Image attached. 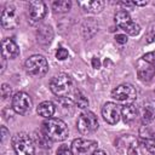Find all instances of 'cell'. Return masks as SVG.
<instances>
[{
    "label": "cell",
    "instance_id": "277c9868",
    "mask_svg": "<svg viewBox=\"0 0 155 155\" xmlns=\"http://www.w3.org/2000/svg\"><path fill=\"white\" fill-rule=\"evenodd\" d=\"M24 68H25V71L29 74V75H33V76H44L47 70H48V63L46 61V58L41 54H34V56H30L25 63H24Z\"/></svg>",
    "mask_w": 155,
    "mask_h": 155
},
{
    "label": "cell",
    "instance_id": "484cf974",
    "mask_svg": "<svg viewBox=\"0 0 155 155\" xmlns=\"http://www.w3.org/2000/svg\"><path fill=\"white\" fill-rule=\"evenodd\" d=\"M68 56H69L68 51H67L65 48H63V47H59V48L56 51V58L59 59V61H64V59H67Z\"/></svg>",
    "mask_w": 155,
    "mask_h": 155
},
{
    "label": "cell",
    "instance_id": "83f0119b",
    "mask_svg": "<svg viewBox=\"0 0 155 155\" xmlns=\"http://www.w3.org/2000/svg\"><path fill=\"white\" fill-rule=\"evenodd\" d=\"M145 39H147V42H153V41L155 40V23H153L151 27L149 28Z\"/></svg>",
    "mask_w": 155,
    "mask_h": 155
},
{
    "label": "cell",
    "instance_id": "f546056e",
    "mask_svg": "<svg viewBox=\"0 0 155 155\" xmlns=\"http://www.w3.org/2000/svg\"><path fill=\"white\" fill-rule=\"evenodd\" d=\"M57 155H73L71 149L68 148L67 145H61L57 150Z\"/></svg>",
    "mask_w": 155,
    "mask_h": 155
},
{
    "label": "cell",
    "instance_id": "ac0fdd59",
    "mask_svg": "<svg viewBox=\"0 0 155 155\" xmlns=\"http://www.w3.org/2000/svg\"><path fill=\"white\" fill-rule=\"evenodd\" d=\"M79 6L91 13H99L104 7V1L102 0H87V1H79Z\"/></svg>",
    "mask_w": 155,
    "mask_h": 155
},
{
    "label": "cell",
    "instance_id": "9a60e30c",
    "mask_svg": "<svg viewBox=\"0 0 155 155\" xmlns=\"http://www.w3.org/2000/svg\"><path fill=\"white\" fill-rule=\"evenodd\" d=\"M1 53L6 59H13L19 54V48L12 39H4L1 42Z\"/></svg>",
    "mask_w": 155,
    "mask_h": 155
},
{
    "label": "cell",
    "instance_id": "8fae6325",
    "mask_svg": "<svg viewBox=\"0 0 155 155\" xmlns=\"http://www.w3.org/2000/svg\"><path fill=\"white\" fill-rule=\"evenodd\" d=\"M102 116L108 124L115 125L119 122L121 117V107L116 103L108 102L102 108Z\"/></svg>",
    "mask_w": 155,
    "mask_h": 155
},
{
    "label": "cell",
    "instance_id": "1f68e13d",
    "mask_svg": "<svg viewBox=\"0 0 155 155\" xmlns=\"http://www.w3.org/2000/svg\"><path fill=\"white\" fill-rule=\"evenodd\" d=\"M92 67L96 68V69H98V68L101 67V61H99L98 57H93V58H92Z\"/></svg>",
    "mask_w": 155,
    "mask_h": 155
},
{
    "label": "cell",
    "instance_id": "603a6c76",
    "mask_svg": "<svg viewBox=\"0 0 155 155\" xmlns=\"http://www.w3.org/2000/svg\"><path fill=\"white\" fill-rule=\"evenodd\" d=\"M52 8L54 12L58 13H64L68 12L71 8V1L70 0H58L52 2Z\"/></svg>",
    "mask_w": 155,
    "mask_h": 155
},
{
    "label": "cell",
    "instance_id": "4316f807",
    "mask_svg": "<svg viewBox=\"0 0 155 155\" xmlns=\"http://www.w3.org/2000/svg\"><path fill=\"white\" fill-rule=\"evenodd\" d=\"M11 92H12L11 86L7 85V84H2V86H1V97L4 99H6V98H8L11 96Z\"/></svg>",
    "mask_w": 155,
    "mask_h": 155
},
{
    "label": "cell",
    "instance_id": "ba28073f",
    "mask_svg": "<svg viewBox=\"0 0 155 155\" xmlns=\"http://www.w3.org/2000/svg\"><path fill=\"white\" fill-rule=\"evenodd\" d=\"M97 142L85 138H76L71 143V153L73 155H92L97 150Z\"/></svg>",
    "mask_w": 155,
    "mask_h": 155
},
{
    "label": "cell",
    "instance_id": "ffe728a7",
    "mask_svg": "<svg viewBox=\"0 0 155 155\" xmlns=\"http://www.w3.org/2000/svg\"><path fill=\"white\" fill-rule=\"evenodd\" d=\"M137 114H138V110L133 104H126L121 108V117H122L125 124L133 122Z\"/></svg>",
    "mask_w": 155,
    "mask_h": 155
},
{
    "label": "cell",
    "instance_id": "3957f363",
    "mask_svg": "<svg viewBox=\"0 0 155 155\" xmlns=\"http://www.w3.org/2000/svg\"><path fill=\"white\" fill-rule=\"evenodd\" d=\"M16 155H35V143L27 133H17L12 138Z\"/></svg>",
    "mask_w": 155,
    "mask_h": 155
},
{
    "label": "cell",
    "instance_id": "44dd1931",
    "mask_svg": "<svg viewBox=\"0 0 155 155\" xmlns=\"http://www.w3.org/2000/svg\"><path fill=\"white\" fill-rule=\"evenodd\" d=\"M36 36H38V41L42 45H47L52 41V38H53V31H52V28L48 27V25H42L39 28L38 33H36Z\"/></svg>",
    "mask_w": 155,
    "mask_h": 155
},
{
    "label": "cell",
    "instance_id": "7a4b0ae2",
    "mask_svg": "<svg viewBox=\"0 0 155 155\" xmlns=\"http://www.w3.org/2000/svg\"><path fill=\"white\" fill-rule=\"evenodd\" d=\"M50 88L52 93L58 98H68L73 90V80L68 74L61 73L51 79Z\"/></svg>",
    "mask_w": 155,
    "mask_h": 155
},
{
    "label": "cell",
    "instance_id": "4dcf8cb0",
    "mask_svg": "<svg viewBox=\"0 0 155 155\" xmlns=\"http://www.w3.org/2000/svg\"><path fill=\"white\" fill-rule=\"evenodd\" d=\"M115 40H116V42H119V44H126V42H127V36H126L125 34H117V35L115 36Z\"/></svg>",
    "mask_w": 155,
    "mask_h": 155
},
{
    "label": "cell",
    "instance_id": "7402d4cb",
    "mask_svg": "<svg viewBox=\"0 0 155 155\" xmlns=\"http://www.w3.org/2000/svg\"><path fill=\"white\" fill-rule=\"evenodd\" d=\"M54 110H56L54 104H53L51 101H44V102H41V103L38 105V108H36L38 114H39L40 116H42V117H46V119H50V117L54 114Z\"/></svg>",
    "mask_w": 155,
    "mask_h": 155
},
{
    "label": "cell",
    "instance_id": "8992f818",
    "mask_svg": "<svg viewBox=\"0 0 155 155\" xmlns=\"http://www.w3.org/2000/svg\"><path fill=\"white\" fill-rule=\"evenodd\" d=\"M76 127L81 134L93 133L98 128V119L92 111H84L78 117Z\"/></svg>",
    "mask_w": 155,
    "mask_h": 155
},
{
    "label": "cell",
    "instance_id": "d4e9b609",
    "mask_svg": "<svg viewBox=\"0 0 155 155\" xmlns=\"http://www.w3.org/2000/svg\"><path fill=\"white\" fill-rule=\"evenodd\" d=\"M34 140L39 144V147L41 149H48L50 148V143H48V138L45 136V133L42 132H35L34 133Z\"/></svg>",
    "mask_w": 155,
    "mask_h": 155
},
{
    "label": "cell",
    "instance_id": "6da1fadb",
    "mask_svg": "<svg viewBox=\"0 0 155 155\" xmlns=\"http://www.w3.org/2000/svg\"><path fill=\"white\" fill-rule=\"evenodd\" d=\"M42 132L50 140L53 142H62L69 136V128L67 124L57 117L46 119L42 122Z\"/></svg>",
    "mask_w": 155,
    "mask_h": 155
},
{
    "label": "cell",
    "instance_id": "d6a6232c",
    "mask_svg": "<svg viewBox=\"0 0 155 155\" xmlns=\"http://www.w3.org/2000/svg\"><path fill=\"white\" fill-rule=\"evenodd\" d=\"M120 5L122 6V7H125V8H131V7H133L134 5H133V2H131V1H121L120 2Z\"/></svg>",
    "mask_w": 155,
    "mask_h": 155
},
{
    "label": "cell",
    "instance_id": "4fadbf2b",
    "mask_svg": "<svg viewBox=\"0 0 155 155\" xmlns=\"http://www.w3.org/2000/svg\"><path fill=\"white\" fill-rule=\"evenodd\" d=\"M18 24L16 8L12 5H7L1 11V25L5 29H13Z\"/></svg>",
    "mask_w": 155,
    "mask_h": 155
},
{
    "label": "cell",
    "instance_id": "52a82bcc",
    "mask_svg": "<svg viewBox=\"0 0 155 155\" xmlns=\"http://www.w3.org/2000/svg\"><path fill=\"white\" fill-rule=\"evenodd\" d=\"M33 107L31 98L25 92H17L12 97V109L19 115H27L30 113Z\"/></svg>",
    "mask_w": 155,
    "mask_h": 155
},
{
    "label": "cell",
    "instance_id": "2e32d148",
    "mask_svg": "<svg viewBox=\"0 0 155 155\" xmlns=\"http://www.w3.org/2000/svg\"><path fill=\"white\" fill-rule=\"evenodd\" d=\"M140 119L144 125H148L155 120V101H148L147 103H144L142 108Z\"/></svg>",
    "mask_w": 155,
    "mask_h": 155
},
{
    "label": "cell",
    "instance_id": "5bb4252c",
    "mask_svg": "<svg viewBox=\"0 0 155 155\" xmlns=\"http://www.w3.org/2000/svg\"><path fill=\"white\" fill-rule=\"evenodd\" d=\"M137 75L142 81H149L155 75V65L144 62L142 58L137 62Z\"/></svg>",
    "mask_w": 155,
    "mask_h": 155
},
{
    "label": "cell",
    "instance_id": "e0dca14e",
    "mask_svg": "<svg viewBox=\"0 0 155 155\" xmlns=\"http://www.w3.org/2000/svg\"><path fill=\"white\" fill-rule=\"evenodd\" d=\"M139 136H140L147 150L155 155V133L151 132L149 128H145V130L142 128L139 132Z\"/></svg>",
    "mask_w": 155,
    "mask_h": 155
},
{
    "label": "cell",
    "instance_id": "5b68a950",
    "mask_svg": "<svg viewBox=\"0 0 155 155\" xmlns=\"http://www.w3.org/2000/svg\"><path fill=\"white\" fill-rule=\"evenodd\" d=\"M114 18H115L116 25H117L120 29H122L125 33H127L128 35L134 36V35H138V34H139L140 27L131 19V16H130V13H128L126 10H120V11H117V12L115 13Z\"/></svg>",
    "mask_w": 155,
    "mask_h": 155
},
{
    "label": "cell",
    "instance_id": "836d02e7",
    "mask_svg": "<svg viewBox=\"0 0 155 155\" xmlns=\"http://www.w3.org/2000/svg\"><path fill=\"white\" fill-rule=\"evenodd\" d=\"M1 132H2V134H1V139H2V140H5V138H6V136H7V130H6V127H5V126H2V127H1Z\"/></svg>",
    "mask_w": 155,
    "mask_h": 155
},
{
    "label": "cell",
    "instance_id": "7c38bea8",
    "mask_svg": "<svg viewBox=\"0 0 155 155\" xmlns=\"http://www.w3.org/2000/svg\"><path fill=\"white\" fill-rule=\"evenodd\" d=\"M28 10H29V19L31 23L40 22L46 15V5L44 1H40V0L30 1Z\"/></svg>",
    "mask_w": 155,
    "mask_h": 155
},
{
    "label": "cell",
    "instance_id": "9c48e42d",
    "mask_svg": "<svg viewBox=\"0 0 155 155\" xmlns=\"http://www.w3.org/2000/svg\"><path fill=\"white\" fill-rule=\"evenodd\" d=\"M136 90L132 85L130 84H122L116 86L113 91H111V97L119 102H126V103H131L136 99Z\"/></svg>",
    "mask_w": 155,
    "mask_h": 155
},
{
    "label": "cell",
    "instance_id": "d6986e66",
    "mask_svg": "<svg viewBox=\"0 0 155 155\" xmlns=\"http://www.w3.org/2000/svg\"><path fill=\"white\" fill-rule=\"evenodd\" d=\"M81 29H82V35L86 39H90V38H92L97 33V30H98V23L93 18H87V19L84 21Z\"/></svg>",
    "mask_w": 155,
    "mask_h": 155
},
{
    "label": "cell",
    "instance_id": "d590c367",
    "mask_svg": "<svg viewBox=\"0 0 155 155\" xmlns=\"http://www.w3.org/2000/svg\"><path fill=\"white\" fill-rule=\"evenodd\" d=\"M92 155H107V154H105L103 150H96V151H94Z\"/></svg>",
    "mask_w": 155,
    "mask_h": 155
},
{
    "label": "cell",
    "instance_id": "e575fe53",
    "mask_svg": "<svg viewBox=\"0 0 155 155\" xmlns=\"http://www.w3.org/2000/svg\"><path fill=\"white\" fill-rule=\"evenodd\" d=\"M147 4H148V1H136V2H133L134 6H145Z\"/></svg>",
    "mask_w": 155,
    "mask_h": 155
},
{
    "label": "cell",
    "instance_id": "cb8c5ba5",
    "mask_svg": "<svg viewBox=\"0 0 155 155\" xmlns=\"http://www.w3.org/2000/svg\"><path fill=\"white\" fill-rule=\"evenodd\" d=\"M74 102H75L76 107L80 108V109H85V108L88 107V101H87V98H86L80 91H75V93H74Z\"/></svg>",
    "mask_w": 155,
    "mask_h": 155
},
{
    "label": "cell",
    "instance_id": "f1b7e54d",
    "mask_svg": "<svg viewBox=\"0 0 155 155\" xmlns=\"http://www.w3.org/2000/svg\"><path fill=\"white\" fill-rule=\"evenodd\" d=\"M142 59L144 62H148L150 64H154L155 63V52H148L142 56Z\"/></svg>",
    "mask_w": 155,
    "mask_h": 155
},
{
    "label": "cell",
    "instance_id": "30bf717a",
    "mask_svg": "<svg viewBox=\"0 0 155 155\" xmlns=\"http://www.w3.org/2000/svg\"><path fill=\"white\" fill-rule=\"evenodd\" d=\"M115 147L121 153H126L127 155H138V142L131 134H124L117 138Z\"/></svg>",
    "mask_w": 155,
    "mask_h": 155
}]
</instances>
